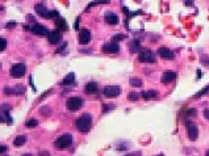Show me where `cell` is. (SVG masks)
Wrapping results in <instances>:
<instances>
[{"mask_svg":"<svg viewBox=\"0 0 209 156\" xmlns=\"http://www.w3.org/2000/svg\"><path fill=\"white\" fill-rule=\"evenodd\" d=\"M75 81V74L74 72H70L66 75V78L62 80V85H71Z\"/></svg>","mask_w":209,"mask_h":156,"instance_id":"cell-20","label":"cell"},{"mask_svg":"<svg viewBox=\"0 0 209 156\" xmlns=\"http://www.w3.org/2000/svg\"><path fill=\"white\" fill-rule=\"evenodd\" d=\"M39 113L42 115H50L53 111H51V109L49 106H42V108H39Z\"/></svg>","mask_w":209,"mask_h":156,"instance_id":"cell-27","label":"cell"},{"mask_svg":"<svg viewBox=\"0 0 209 156\" xmlns=\"http://www.w3.org/2000/svg\"><path fill=\"white\" fill-rule=\"evenodd\" d=\"M25 126L26 127H37L38 126V119L35 118H29L28 121L25 122Z\"/></svg>","mask_w":209,"mask_h":156,"instance_id":"cell-24","label":"cell"},{"mask_svg":"<svg viewBox=\"0 0 209 156\" xmlns=\"http://www.w3.org/2000/svg\"><path fill=\"white\" fill-rule=\"evenodd\" d=\"M158 55L162 57L163 59H166V61H172L174 57H175L168 47H159V49H158Z\"/></svg>","mask_w":209,"mask_h":156,"instance_id":"cell-13","label":"cell"},{"mask_svg":"<svg viewBox=\"0 0 209 156\" xmlns=\"http://www.w3.org/2000/svg\"><path fill=\"white\" fill-rule=\"evenodd\" d=\"M104 20L109 25H116V24H118V16L116 13H113V12H106L104 15Z\"/></svg>","mask_w":209,"mask_h":156,"instance_id":"cell-15","label":"cell"},{"mask_svg":"<svg viewBox=\"0 0 209 156\" xmlns=\"http://www.w3.org/2000/svg\"><path fill=\"white\" fill-rule=\"evenodd\" d=\"M129 84L132 87H141L142 85V80L138 78H130L129 79Z\"/></svg>","mask_w":209,"mask_h":156,"instance_id":"cell-23","label":"cell"},{"mask_svg":"<svg viewBox=\"0 0 209 156\" xmlns=\"http://www.w3.org/2000/svg\"><path fill=\"white\" fill-rule=\"evenodd\" d=\"M34 11H35V13L39 15V16H42V17H45V16L47 15V8L45 5V3H37L34 5Z\"/></svg>","mask_w":209,"mask_h":156,"instance_id":"cell-17","label":"cell"},{"mask_svg":"<svg viewBox=\"0 0 209 156\" xmlns=\"http://www.w3.org/2000/svg\"><path fill=\"white\" fill-rule=\"evenodd\" d=\"M187 134L189 141H196L197 137H199V130H197V126L195 123H192L191 121L187 122Z\"/></svg>","mask_w":209,"mask_h":156,"instance_id":"cell-8","label":"cell"},{"mask_svg":"<svg viewBox=\"0 0 209 156\" xmlns=\"http://www.w3.org/2000/svg\"><path fill=\"white\" fill-rule=\"evenodd\" d=\"M185 5H188V7H192L193 5V2H184Z\"/></svg>","mask_w":209,"mask_h":156,"instance_id":"cell-40","label":"cell"},{"mask_svg":"<svg viewBox=\"0 0 209 156\" xmlns=\"http://www.w3.org/2000/svg\"><path fill=\"white\" fill-rule=\"evenodd\" d=\"M30 32L32 33H34L35 35H38V37H47L49 35L50 32L46 29L43 25H41V24H34V25L30 26Z\"/></svg>","mask_w":209,"mask_h":156,"instance_id":"cell-7","label":"cell"},{"mask_svg":"<svg viewBox=\"0 0 209 156\" xmlns=\"http://www.w3.org/2000/svg\"><path fill=\"white\" fill-rule=\"evenodd\" d=\"M58 17H59L58 11H50V12H47V15L45 16V18H58Z\"/></svg>","mask_w":209,"mask_h":156,"instance_id":"cell-28","label":"cell"},{"mask_svg":"<svg viewBox=\"0 0 209 156\" xmlns=\"http://www.w3.org/2000/svg\"><path fill=\"white\" fill-rule=\"evenodd\" d=\"M103 108H104V111H109V110H112L114 106L113 105H104Z\"/></svg>","mask_w":209,"mask_h":156,"instance_id":"cell-34","label":"cell"},{"mask_svg":"<svg viewBox=\"0 0 209 156\" xmlns=\"http://www.w3.org/2000/svg\"><path fill=\"white\" fill-rule=\"evenodd\" d=\"M47 41L51 45H57L59 41H62V33L59 30H51L47 35Z\"/></svg>","mask_w":209,"mask_h":156,"instance_id":"cell-12","label":"cell"},{"mask_svg":"<svg viewBox=\"0 0 209 156\" xmlns=\"http://www.w3.org/2000/svg\"><path fill=\"white\" fill-rule=\"evenodd\" d=\"M91 38H92V34L88 29H82L80 33H79V43L80 45H88L91 42Z\"/></svg>","mask_w":209,"mask_h":156,"instance_id":"cell-9","label":"cell"},{"mask_svg":"<svg viewBox=\"0 0 209 156\" xmlns=\"http://www.w3.org/2000/svg\"><path fill=\"white\" fill-rule=\"evenodd\" d=\"M83 104H84L83 98L82 97H78V96H75V97H70L66 101V108L70 111H76V110H79L83 106Z\"/></svg>","mask_w":209,"mask_h":156,"instance_id":"cell-3","label":"cell"},{"mask_svg":"<svg viewBox=\"0 0 209 156\" xmlns=\"http://www.w3.org/2000/svg\"><path fill=\"white\" fill-rule=\"evenodd\" d=\"M201 76V71H197V79H200Z\"/></svg>","mask_w":209,"mask_h":156,"instance_id":"cell-41","label":"cell"},{"mask_svg":"<svg viewBox=\"0 0 209 156\" xmlns=\"http://www.w3.org/2000/svg\"><path fill=\"white\" fill-rule=\"evenodd\" d=\"M157 156H164V155H163V154H160V155H157Z\"/></svg>","mask_w":209,"mask_h":156,"instance_id":"cell-44","label":"cell"},{"mask_svg":"<svg viewBox=\"0 0 209 156\" xmlns=\"http://www.w3.org/2000/svg\"><path fill=\"white\" fill-rule=\"evenodd\" d=\"M79 20H80V18H76V20H75V25H74V28H75V29H79Z\"/></svg>","mask_w":209,"mask_h":156,"instance_id":"cell-39","label":"cell"},{"mask_svg":"<svg viewBox=\"0 0 209 156\" xmlns=\"http://www.w3.org/2000/svg\"><path fill=\"white\" fill-rule=\"evenodd\" d=\"M121 93V88L118 85H106L103 88V95L106 97H117Z\"/></svg>","mask_w":209,"mask_h":156,"instance_id":"cell-6","label":"cell"},{"mask_svg":"<svg viewBox=\"0 0 209 156\" xmlns=\"http://www.w3.org/2000/svg\"><path fill=\"white\" fill-rule=\"evenodd\" d=\"M205 156H209V150L207 151V154H205Z\"/></svg>","mask_w":209,"mask_h":156,"instance_id":"cell-43","label":"cell"},{"mask_svg":"<svg viewBox=\"0 0 209 156\" xmlns=\"http://www.w3.org/2000/svg\"><path fill=\"white\" fill-rule=\"evenodd\" d=\"M7 39L5 38H0V50L2 51H4L5 50V47H7Z\"/></svg>","mask_w":209,"mask_h":156,"instance_id":"cell-31","label":"cell"},{"mask_svg":"<svg viewBox=\"0 0 209 156\" xmlns=\"http://www.w3.org/2000/svg\"><path fill=\"white\" fill-rule=\"evenodd\" d=\"M141 97L146 100V101H150V100H155L158 97V92L157 91H143L141 93Z\"/></svg>","mask_w":209,"mask_h":156,"instance_id":"cell-19","label":"cell"},{"mask_svg":"<svg viewBox=\"0 0 209 156\" xmlns=\"http://www.w3.org/2000/svg\"><path fill=\"white\" fill-rule=\"evenodd\" d=\"M22 156H33V155H30V154H24Z\"/></svg>","mask_w":209,"mask_h":156,"instance_id":"cell-42","label":"cell"},{"mask_svg":"<svg viewBox=\"0 0 209 156\" xmlns=\"http://www.w3.org/2000/svg\"><path fill=\"white\" fill-rule=\"evenodd\" d=\"M4 93L5 95H22L25 93V87L24 85H16V87H5L4 88Z\"/></svg>","mask_w":209,"mask_h":156,"instance_id":"cell-10","label":"cell"},{"mask_svg":"<svg viewBox=\"0 0 209 156\" xmlns=\"http://www.w3.org/2000/svg\"><path fill=\"white\" fill-rule=\"evenodd\" d=\"M39 156H50V154L47 152V151L43 150V151H41V152H39Z\"/></svg>","mask_w":209,"mask_h":156,"instance_id":"cell-35","label":"cell"},{"mask_svg":"<svg viewBox=\"0 0 209 156\" xmlns=\"http://www.w3.org/2000/svg\"><path fill=\"white\" fill-rule=\"evenodd\" d=\"M129 50H130V53H138L140 54L141 53V43H140V41L138 39H133V41H130V43H129Z\"/></svg>","mask_w":209,"mask_h":156,"instance_id":"cell-18","label":"cell"},{"mask_svg":"<svg viewBox=\"0 0 209 156\" xmlns=\"http://www.w3.org/2000/svg\"><path fill=\"white\" fill-rule=\"evenodd\" d=\"M15 25H16V22H13V21L7 22V28H15Z\"/></svg>","mask_w":209,"mask_h":156,"instance_id":"cell-37","label":"cell"},{"mask_svg":"<svg viewBox=\"0 0 209 156\" xmlns=\"http://www.w3.org/2000/svg\"><path fill=\"white\" fill-rule=\"evenodd\" d=\"M25 72H26V66L24 63H16L9 70V75L12 78H21L25 75Z\"/></svg>","mask_w":209,"mask_h":156,"instance_id":"cell-5","label":"cell"},{"mask_svg":"<svg viewBox=\"0 0 209 156\" xmlns=\"http://www.w3.org/2000/svg\"><path fill=\"white\" fill-rule=\"evenodd\" d=\"M176 78H177V74L175 71H166V72H163V75H162L160 81L163 84H168V83L174 81Z\"/></svg>","mask_w":209,"mask_h":156,"instance_id":"cell-14","label":"cell"},{"mask_svg":"<svg viewBox=\"0 0 209 156\" xmlns=\"http://www.w3.org/2000/svg\"><path fill=\"white\" fill-rule=\"evenodd\" d=\"M200 61H201V63H203L204 66H207L209 68V57H208V55H201Z\"/></svg>","mask_w":209,"mask_h":156,"instance_id":"cell-30","label":"cell"},{"mask_svg":"<svg viewBox=\"0 0 209 156\" xmlns=\"http://www.w3.org/2000/svg\"><path fill=\"white\" fill-rule=\"evenodd\" d=\"M120 51V46L118 43H114V42H108L103 46V53L105 54H116Z\"/></svg>","mask_w":209,"mask_h":156,"instance_id":"cell-11","label":"cell"},{"mask_svg":"<svg viewBox=\"0 0 209 156\" xmlns=\"http://www.w3.org/2000/svg\"><path fill=\"white\" fill-rule=\"evenodd\" d=\"M26 143V137L25 135H17V137L15 138V141H13V144L15 147H21L24 146Z\"/></svg>","mask_w":209,"mask_h":156,"instance_id":"cell-22","label":"cell"},{"mask_svg":"<svg viewBox=\"0 0 209 156\" xmlns=\"http://www.w3.org/2000/svg\"><path fill=\"white\" fill-rule=\"evenodd\" d=\"M140 93H137V92H130V93L128 95V100L129 101H138L140 100Z\"/></svg>","mask_w":209,"mask_h":156,"instance_id":"cell-25","label":"cell"},{"mask_svg":"<svg viewBox=\"0 0 209 156\" xmlns=\"http://www.w3.org/2000/svg\"><path fill=\"white\" fill-rule=\"evenodd\" d=\"M204 117L207 118V119H209V109H205L204 110Z\"/></svg>","mask_w":209,"mask_h":156,"instance_id":"cell-38","label":"cell"},{"mask_svg":"<svg viewBox=\"0 0 209 156\" xmlns=\"http://www.w3.org/2000/svg\"><path fill=\"white\" fill-rule=\"evenodd\" d=\"M7 148H8V147L5 144H2V147H0V152H5Z\"/></svg>","mask_w":209,"mask_h":156,"instance_id":"cell-36","label":"cell"},{"mask_svg":"<svg viewBox=\"0 0 209 156\" xmlns=\"http://www.w3.org/2000/svg\"><path fill=\"white\" fill-rule=\"evenodd\" d=\"M196 114H197L196 109H187V115H188V117H195Z\"/></svg>","mask_w":209,"mask_h":156,"instance_id":"cell-32","label":"cell"},{"mask_svg":"<svg viewBox=\"0 0 209 156\" xmlns=\"http://www.w3.org/2000/svg\"><path fill=\"white\" fill-rule=\"evenodd\" d=\"M125 38H126V34L118 33V34H116V35H113V37H112V42L117 43V42H120V41H122V39H125Z\"/></svg>","mask_w":209,"mask_h":156,"instance_id":"cell-26","label":"cell"},{"mask_svg":"<svg viewBox=\"0 0 209 156\" xmlns=\"http://www.w3.org/2000/svg\"><path fill=\"white\" fill-rule=\"evenodd\" d=\"M207 93H209V85L204 87V89H201L199 93H196L195 95V98H199V97H201V96H204V95H207Z\"/></svg>","mask_w":209,"mask_h":156,"instance_id":"cell-29","label":"cell"},{"mask_svg":"<svg viewBox=\"0 0 209 156\" xmlns=\"http://www.w3.org/2000/svg\"><path fill=\"white\" fill-rule=\"evenodd\" d=\"M126 156H133V155H126Z\"/></svg>","mask_w":209,"mask_h":156,"instance_id":"cell-45","label":"cell"},{"mask_svg":"<svg viewBox=\"0 0 209 156\" xmlns=\"http://www.w3.org/2000/svg\"><path fill=\"white\" fill-rule=\"evenodd\" d=\"M97 91H99V88H97V84L95 81L87 83L86 87H84V92L87 95H95V93H97Z\"/></svg>","mask_w":209,"mask_h":156,"instance_id":"cell-16","label":"cell"},{"mask_svg":"<svg viewBox=\"0 0 209 156\" xmlns=\"http://www.w3.org/2000/svg\"><path fill=\"white\" fill-rule=\"evenodd\" d=\"M75 126L76 129L80 131V133H88L91 130V126H92V115L86 113V114H82L80 117H78L76 122H75Z\"/></svg>","mask_w":209,"mask_h":156,"instance_id":"cell-1","label":"cell"},{"mask_svg":"<svg viewBox=\"0 0 209 156\" xmlns=\"http://www.w3.org/2000/svg\"><path fill=\"white\" fill-rule=\"evenodd\" d=\"M11 105H7V104H3L2 105V111H9L11 110Z\"/></svg>","mask_w":209,"mask_h":156,"instance_id":"cell-33","label":"cell"},{"mask_svg":"<svg viewBox=\"0 0 209 156\" xmlns=\"http://www.w3.org/2000/svg\"><path fill=\"white\" fill-rule=\"evenodd\" d=\"M71 144H72V135L71 134H63L54 141V146L61 150L67 148V147H70Z\"/></svg>","mask_w":209,"mask_h":156,"instance_id":"cell-2","label":"cell"},{"mask_svg":"<svg viewBox=\"0 0 209 156\" xmlns=\"http://www.w3.org/2000/svg\"><path fill=\"white\" fill-rule=\"evenodd\" d=\"M138 61L141 63H154L155 62V54L149 49H142L138 54Z\"/></svg>","mask_w":209,"mask_h":156,"instance_id":"cell-4","label":"cell"},{"mask_svg":"<svg viewBox=\"0 0 209 156\" xmlns=\"http://www.w3.org/2000/svg\"><path fill=\"white\" fill-rule=\"evenodd\" d=\"M55 25H57V28H59L61 30H67V29H69L67 22L65 21V18L61 17V16H59L58 18H55Z\"/></svg>","mask_w":209,"mask_h":156,"instance_id":"cell-21","label":"cell"}]
</instances>
